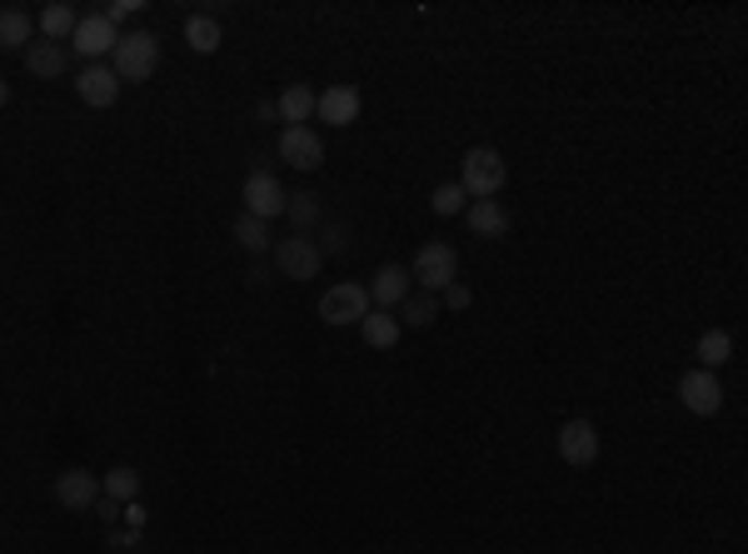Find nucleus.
<instances>
[{
  "mask_svg": "<svg viewBox=\"0 0 748 554\" xmlns=\"http://www.w3.org/2000/svg\"><path fill=\"white\" fill-rule=\"evenodd\" d=\"M100 495L116 499V505H130V499L141 495V474L130 470V465H116V470L100 474Z\"/></svg>",
  "mask_w": 748,
  "mask_h": 554,
  "instance_id": "393cba45",
  "label": "nucleus"
},
{
  "mask_svg": "<svg viewBox=\"0 0 748 554\" xmlns=\"http://www.w3.org/2000/svg\"><path fill=\"white\" fill-rule=\"evenodd\" d=\"M329 250H345V225H329Z\"/></svg>",
  "mask_w": 748,
  "mask_h": 554,
  "instance_id": "c756f323",
  "label": "nucleus"
},
{
  "mask_svg": "<svg viewBox=\"0 0 748 554\" xmlns=\"http://www.w3.org/2000/svg\"><path fill=\"white\" fill-rule=\"evenodd\" d=\"M280 160L290 170H319L325 166V141H319V130H310V125H285L280 130Z\"/></svg>",
  "mask_w": 748,
  "mask_h": 554,
  "instance_id": "1a4fd4ad",
  "label": "nucleus"
},
{
  "mask_svg": "<svg viewBox=\"0 0 748 554\" xmlns=\"http://www.w3.org/2000/svg\"><path fill=\"white\" fill-rule=\"evenodd\" d=\"M275 265H280V275H290V280H315L319 270H325V250H319V240L310 236H285L275 240Z\"/></svg>",
  "mask_w": 748,
  "mask_h": 554,
  "instance_id": "39448f33",
  "label": "nucleus"
},
{
  "mask_svg": "<svg viewBox=\"0 0 748 554\" xmlns=\"http://www.w3.org/2000/svg\"><path fill=\"white\" fill-rule=\"evenodd\" d=\"M509 180V166H504V155L494 145H474L465 150V166H459V190H465L469 201H494Z\"/></svg>",
  "mask_w": 748,
  "mask_h": 554,
  "instance_id": "f257e3e1",
  "label": "nucleus"
},
{
  "mask_svg": "<svg viewBox=\"0 0 748 554\" xmlns=\"http://www.w3.org/2000/svg\"><path fill=\"white\" fill-rule=\"evenodd\" d=\"M234 245L250 250V255H265V250H275V236H269V220H255V215H240V220H234Z\"/></svg>",
  "mask_w": 748,
  "mask_h": 554,
  "instance_id": "b1692460",
  "label": "nucleus"
},
{
  "mask_svg": "<svg viewBox=\"0 0 748 554\" xmlns=\"http://www.w3.org/2000/svg\"><path fill=\"white\" fill-rule=\"evenodd\" d=\"M693 354H699V370H713V375H719V370L734 360V335L728 330H703L699 345H693Z\"/></svg>",
  "mask_w": 748,
  "mask_h": 554,
  "instance_id": "aec40b11",
  "label": "nucleus"
},
{
  "mask_svg": "<svg viewBox=\"0 0 748 554\" xmlns=\"http://www.w3.org/2000/svg\"><path fill=\"white\" fill-rule=\"evenodd\" d=\"M75 25H81V15H75V5H65V0H56V5H46L40 11V40H50V46H60L65 36H75Z\"/></svg>",
  "mask_w": 748,
  "mask_h": 554,
  "instance_id": "5701e85b",
  "label": "nucleus"
},
{
  "mask_svg": "<svg viewBox=\"0 0 748 554\" xmlns=\"http://www.w3.org/2000/svg\"><path fill=\"white\" fill-rule=\"evenodd\" d=\"M370 290H364L360 280H339V285H329L325 296H319V310L315 315L325 320L329 330H345V325H360L364 315H370Z\"/></svg>",
  "mask_w": 748,
  "mask_h": 554,
  "instance_id": "20e7f679",
  "label": "nucleus"
},
{
  "mask_svg": "<svg viewBox=\"0 0 748 554\" xmlns=\"http://www.w3.org/2000/svg\"><path fill=\"white\" fill-rule=\"evenodd\" d=\"M116 40H120V31L106 21V15H81L71 46H75V56H81L85 65H100V56H116Z\"/></svg>",
  "mask_w": 748,
  "mask_h": 554,
  "instance_id": "9b49d317",
  "label": "nucleus"
},
{
  "mask_svg": "<svg viewBox=\"0 0 748 554\" xmlns=\"http://www.w3.org/2000/svg\"><path fill=\"white\" fill-rule=\"evenodd\" d=\"M75 95H81V106L91 110H110L120 100V81L110 65H81V75H75Z\"/></svg>",
  "mask_w": 748,
  "mask_h": 554,
  "instance_id": "4468645a",
  "label": "nucleus"
},
{
  "mask_svg": "<svg viewBox=\"0 0 748 554\" xmlns=\"http://www.w3.org/2000/svg\"><path fill=\"white\" fill-rule=\"evenodd\" d=\"M360 335L370 350H395L399 345V320L389 315V310H370V315L360 320Z\"/></svg>",
  "mask_w": 748,
  "mask_h": 554,
  "instance_id": "4be33fe9",
  "label": "nucleus"
},
{
  "mask_svg": "<svg viewBox=\"0 0 748 554\" xmlns=\"http://www.w3.org/2000/svg\"><path fill=\"white\" fill-rule=\"evenodd\" d=\"M469 305H474V296H469L465 280H455V285H445V290H439V310H469Z\"/></svg>",
  "mask_w": 748,
  "mask_h": 554,
  "instance_id": "cd10ccee",
  "label": "nucleus"
},
{
  "mask_svg": "<svg viewBox=\"0 0 748 554\" xmlns=\"http://www.w3.org/2000/svg\"><path fill=\"white\" fill-rule=\"evenodd\" d=\"M285 215H290V225H294V236H310L319 225V201L310 195V190H294L290 201H285Z\"/></svg>",
  "mask_w": 748,
  "mask_h": 554,
  "instance_id": "a878e982",
  "label": "nucleus"
},
{
  "mask_svg": "<svg viewBox=\"0 0 748 554\" xmlns=\"http://www.w3.org/2000/svg\"><path fill=\"white\" fill-rule=\"evenodd\" d=\"M364 290H370V305L374 310H389V315H395V310L414 296L410 265H379V270H374V280L364 285Z\"/></svg>",
  "mask_w": 748,
  "mask_h": 554,
  "instance_id": "f8f14e48",
  "label": "nucleus"
},
{
  "mask_svg": "<svg viewBox=\"0 0 748 554\" xmlns=\"http://www.w3.org/2000/svg\"><path fill=\"white\" fill-rule=\"evenodd\" d=\"M445 315V310H439V296H430V290H420V296H410L405 300V305H399V330H430L434 320Z\"/></svg>",
  "mask_w": 748,
  "mask_h": 554,
  "instance_id": "6ab92c4d",
  "label": "nucleus"
},
{
  "mask_svg": "<svg viewBox=\"0 0 748 554\" xmlns=\"http://www.w3.org/2000/svg\"><path fill=\"white\" fill-rule=\"evenodd\" d=\"M315 100L319 95L310 91V85H285L280 91V100H275V116L285 120V125H310V116H315Z\"/></svg>",
  "mask_w": 748,
  "mask_h": 554,
  "instance_id": "f3484780",
  "label": "nucleus"
},
{
  "mask_svg": "<svg viewBox=\"0 0 748 554\" xmlns=\"http://www.w3.org/2000/svg\"><path fill=\"white\" fill-rule=\"evenodd\" d=\"M56 505L71 509V515H85V509H95V499H100V474H91L85 465H71V470L56 474Z\"/></svg>",
  "mask_w": 748,
  "mask_h": 554,
  "instance_id": "0eeeda50",
  "label": "nucleus"
},
{
  "mask_svg": "<svg viewBox=\"0 0 748 554\" xmlns=\"http://www.w3.org/2000/svg\"><path fill=\"white\" fill-rule=\"evenodd\" d=\"M465 220H469V230H474L480 240H504V236H509V225H515L499 201H469L465 205Z\"/></svg>",
  "mask_w": 748,
  "mask_h": 554,
  "instance_id": "2eb2a0df",
  "label": "nucleus"
},
{
  "mask_svg": "<svg viewBox=\"0 0 748 554\" xmlns=\"http://www.w3.org/2000/svg\"><path fill=\"white\" fill-rule=\"evenodd\" d=\"M31 40H36V21L21 11V5H5L0 11V50H31Z\"/></svg>",
  "mask_w": 748,
  "mask_h": 554,
  "instance_id": "a211bd4d",
  "label": "nucleus"
},
{
  "mask_svg": "<svg viewBox=\"0 0 748 554\" xmlns=\"http://www.w3.org/2000/svg\"><path fill=\"white\" fill-rule=\"evenodd\" d=\"M116 81H125V85H141V81H150L155 71H160V40L150 36V31H120V40H116Z\"/></svg>",
  "mask_w": 748,
  "mask_h": 554,
  "instance_id": "f03ea898",
  "label": "nucleus"
},
{
  "mask_svg": "<svg viewBox=\"0 0 748 554\" xmlns=\"http://www.w3.org/2000/svg\"><path fill=\"white\" fill-rule=\"evenodd\" d=\"M135 11H141V5H135V0H110V5H106V11H100V15H106V21H110V25H116V31H120V25H125L130 15H135Z\"/></svg>",
  "mask_w": 748,
  "mask_h": 554,
  "instance_id": "c85d7f7f",
  "label": "nucleus"
},
{
  "mask_svg": "<svg viewBox=\"0 0 748 554\" xmlns=\"http://www.w3.org/2000/svg\"><path fill=\"white\" fill-rule=\"evenodd\" d=\"M185 46L195 50V56H215V50L225 46V31L215 15H190L185 21Z\"/></svg>",
  "mask_w": 748,
  "mask_h": 554,
  "instance_id": "412c9836",
  "label": "nucleus"
},
{
  "mask_svg": "<svg viewBox=\"0 0 748 554\" xmlns=\"http://www.w3.org/2000/svg\"><path fill=\"white\" fill-rule=\"evenodd\" d=\"M65 65H71L65 46H50V40H40V36L31 40V50H25V71L36 75V81H60Z\"/></svg>",
  "mask_w": 748,
  "mask_h": 554,
  "instance_id": "dca6fc26",
  "label": "nucleus"
},
{
  "mask_svg": "<svg viewBox=\"0 0 748 554\" xmlns=\"http://www.w3.org/2000/svg\"><path fill=\"white\" fill-rule=\"evenodd\" d=\"M240 201H245V215H255V220H275V215H285L290 190L269 176V170H255V176H245V185H240Z\"/></svg>",
  "mask_w": 748,
  "mask_h": 554,
  "instance_id": "6e6552de",
  "label": "nucleus"
},
{
  "mask_svg": "<svg viewBox=\"0 0 748 554\" xmlns=\"http://www.w3.org/2000/svg\"><path fill=\"white\" fill-rule=\"evenodd\" d=\"M11 106V81H5V75H0V110Z\"/></svg>",
  "mask_w": 748,
  "mask_h": 554,
  "instance_id": "7c9ffc66",
  "label": "nucleus"
},
{
  "mask_svg": "<svg viewBox=\"0 0 748 554\" xmlns=\"http://www.w3.org/2000/svg\"><path fill=\"white\" fill-rule=\"evenodd\" d=\"M410 280H420V290L439 296L445 285L459 280V250L449 240H430V245L414 250V265H410Z\"/></svg>",
  "mask_w": 748,
  "mask_h": 554,
  "instance_id": "7ed1b4c3",
  "label": "nucleus"
},
{
  "mask_svg": "<svg viewBox=\"0 0 748 554\" xmlns=\"http://www.w3.org/2000/svg\"><path fill=\"white\" fill-rule=\"evenodd\" d=\"M360 110H364V100H360V91H354V85H329V91H319V100H315L319 125H329V130L354 125V120H360Z\"/></svg>",
  "mask_w": 748,
  "mask_h": 554,
  "instance_id": "ddd939ff",
  "label": "nucleus"
},
{
  "mask_svg": "<svg viewBox=\"0 0 748 554\" xmlns=\"http://www.w3.org/2000/svg\"><path fill=\"white\" fill-rule=\"evenodd\" d=\"M559 460L574 470H589L599 460V425L594 420H564L559 425Z\"/></svg>",
  "mask_w": 748,
  "mask_h": 554,
  "instance_id": "9d476101",
  "label": "nucleus"
},
{
  "mask_svg": "<svg viewBox=\"0 0 748 554\" xmlns=\"http://www.w3.org/2000/svg\"><path fill=\"white\" fill-rule=\"evenodd\" d=\"M465 205H469V195L459 190V180H449V185H434L430 210L439 215V220H449V215H465Z\"/></svg>",
  "mask_w": 748,
  "mask_h": 554,
  "instance_id": "bb28decb",
  "label": "nucleus"
},
{
  "mask_svg": "<svg viewBox=\"0 0 748 554\" xmlns=\"http://www.w3.org/2000/svg\"><path fill=\"white\" fill-rule=\"evenodd\" d=\"M678 405L699 420L724 410V380L713 375V370H689V375H678Z\"/></svg>",
  "mask_w": 748,
  "mask_h": 554,
  "instance_id": "423d86ee",
  "label": "nucleus"
}]
</instances>
